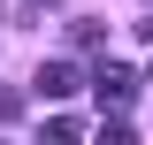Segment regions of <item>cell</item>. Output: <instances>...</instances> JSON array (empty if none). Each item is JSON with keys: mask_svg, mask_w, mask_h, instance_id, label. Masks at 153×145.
<instances>
[{"mask_svg": "<svg viewBox=\"0 0 153 145\" xmlns=\"http://www.w3.org/2000/svg\"><path fill=\"white\" fill-rule=\"evenodd\" d=\"M146 76H153V69H146Z\"/></svg>", "mask_w": 153, "mask_h": 145, "instance_id": "9c48e42d", "label": "cell"}, {"mask_svg": "<svg viewBox=\"0 0 153 145\" xmlns=\"http://www.w3.org/2000/svg\"><path fill=\"white\" fill-rule=\"evenodd\" d=\"M138 38H153V16H138Z\"/></svg>", "mask_w": 153, "mask_h": 145, "instance_id": "52a82bcc", "label": "cell"}, {"mask_svg": "<svg viewBox=\"0 0 153 145\" xmlns=\"http://www.w3.org/2000/svg\"><path fill=\"white\" fill-rule=\"evenodd\" d=\"M92 92H100V107H107V115H123V107L138 99V69H123V61H100V69H92Z\"/></svg>", "mask_w": 153, "mask_h": 145, "instance_id": "6da1fadb", "label": "cell"}, {"mask_svg": "<svg viewBox=\"0 0 153 145\" xmlns=\"http://www.w3.org/2000/svg\"><path fill=\"white\" fill-rule=\"evenodd\" d=\"M69 38H76V46H107V23H92V16H76V23H69Z\"/></svg>", "mask_w": 153, "mask_h": 145, "instance_id": "5b68a950", "label": "cell"}, {"mask_svg": "<svg viewBox=\"0 0 153 145\" xmlns=\"http://www.w3.org/2000/svg\"><path fill=\"white\" fill-rule=\"evenodd\" d=\"M31 8H61V0H31Z\"/></svg>", "mask_w": 153, "mask_h": 145, "instance_id": "ba28073f", "label": "cell"}, {"mask_svg": "<svg viewBox=\"0 0 153 145\" xmlns=\"http://www.w3.org/2000/svg\"><path fill=\"white\" fill-rule=\"evenodd\" d=\"M16 115H23V92H16V84H0V122H16Z\"/></svg>", "mask_w": 153, "mask_h": 145, "instance_id": "8992f818", "label": "cell"}, {"mask_svg": "<svg viewBox=\"0 0 153 145\" xmlns=\"http://www.w3.org/2000/svg\"><path fill=\"white\" fill-rule=\"evenodd\" d=\"M31 84H38V99H69V92L84 84V69H76V61H38Z\"/></svg>", "mask_w": 153, "mask_h": 145, "instance_id": "7a4b0ae2", "label": "cell"}, {"mask_svg": "<svg viewBox=\"0 0 153 145\" xmlns=\"http://www.w3.org/2000/svg\"><path fill=\"white\" fill-rule=\"evenodd\" d=\"M92 145H138V130L123 122V115H107V122H100V138H92Z\"/></svg>", "mask_w": 153, "mask_h": 145, "instance_id": "277c9868", "label": "cell"}, {"mask_svg": "<svg viewBox=\"0 0 153 145\" xmlns=\"http://www.w3.org/2000/svg\"><path fill=\"white\" fill-rule=\"evenodd\" d=\"M76 138H84V130H76V115H54V122L38 130V145H76Z\"/></svg>", "mask_w": 153, "mask_h": 145, "instance_id": "3957f363", "label": "cell"}]
</instances>
